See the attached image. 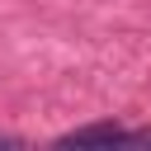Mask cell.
<instances>
[{
	"label": "cell",
	"mask_w": 151,
	"mask_h": 151,
	"mask_svg": "<svg viewBox=\"0 0 151 151\" xmlns=\"http://www.w3.org/2000/svg\"><path fill=\"white\" fill-rule=\"evenodd\" d=\"M123 142H132L127 127H118V123H90V127L66 132L57 146H123Z\"/></svg>",
	"instance_id": "cell-1"
},
{
	"label": "cell",
	"mask_w": 151,
	"mask_h": 151,
	"mask_svg": "<svg viewBox=\"0 0 151 151\" xmlns=\"http://www.w3.org/2000/svg\"><path fill=\"white\" fill-rule=\"evenodd\" d=\"M0 146H14V137H0Z\"/></svg>",
	"instance_id": "cell-2"
}]
</instances>
